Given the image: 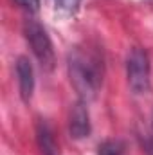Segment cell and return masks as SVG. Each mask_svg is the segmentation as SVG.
I'll return each instance as SVG.
<instances>
[{"mask_svg":"<svg viewBox=\"0 0 153 155\" xmlns=\"http://www.w3.org/2000/svg\"><path fill=\"white\" fill-rule=\"evenodd\" d=\"M69 67V78L70 83L77 92L79 99L83 101H92L101 85H103V74H105V65L103 58L96 49L90 47H74L69 52L67 60Z\"/></svg>","mask_w":153,"mask_h":155,"instance_id":"1","label":"cell"},{"mask_svg":"<svg viewBox=\"0 0 153 155\" xmlns=\"http://www.w3.org/2000/svg\"><path fill=\"white\" fill-rule=\"evenodd\" d=\"M24 35H25L27 43L31 45L34 58L38 60L40 67L45 72H50L56 67V54H54L52 41L49 38L45 27L34 18H27L24 22Z\"/></svg>","mask_w":153,"mask_h":155,"instance_id":"2","label":"cell"},{"mask_svg":"<svg viewBox=\"0 0 153 155\" xmlns=\"http://www.w3.org/2000/svg\"><path fill=\"white\" fill-rule=\"evenodd\" d=\"M151 65L144 49L133 47L126 60V78L133 94H148L151 87Z\"/></svg>","mask_w":153,"mask_h":155,"instance_id":"3","label":"cell"},{"mask_svg":"<svg viewBox=\"0 0 153 155\" xmlns=\"http://www.w3.org/2000/svg\"><path fill=\"white\" fill-rule=\"evenodd\" d=\"M69 132L72 139H85L90 135V116H88L86 101L79 99L72 107L69 117Z\"/></svg>","mask_w":153,"mask_h":155,"instance_id":"4","label":"cell"},{"mask_svg":"<svg viewBox=\"0 0 153 155\" xmlns=\"http://www.w3.org/2000/svg\"><path fill=\"white\" fill-rule=\"evenodd\" d=\"M16 78H18V90H20V97L27 103L33 97L34 92V71L33 65L29 61V58L20 56L16 60Z\"/></svg>","mask_w":153,"mask_h":155,"instance_id":"5","label":"cell"},{"mask_svg":"<svg viewBox=\"0 0 153 155\" xmlns=\"http://www.w3.org/2000/svg\"><path fill=\"white\" fill-rule=\"evenodd\" d=\"M36 141H38V148L41 155H60L54 134L43 119H40L36 124Z\"/></svg>","mask_w":153,"mask_h":155,"instance_id":"6","label":"cell"},{"mask_svg":"<svg viewBox=\"0 0 153 155\" xmlns=\"http://www.w3.org/2000/svg\"><path fill=\"white\" fill-rule=\"evenodd\" d=\"M52 7L56 13H60L61 16H72L76 15V11L79 9L81 0H50Z\"/></svg>","mask_w":153,"mask_h":155,"instance_id":"7","label":"cell"},{"mask_svg":"<svg viewBox=\"0 0 153 155\" xmlns=\"http://www.w3.org/2000/svg\"><path fill=\"white\" fill-rule=\"evenodd\" d=\"M15 2L27 13H36L40 9V0H15Z\"/></svg>","mask_w":153,"mask_h":155,"instance_id":"8","label":"cell"},{"mask_svg":"<svg viewBox=\"0 0 153 155\" xmlns=\"http://www.w3.org/2000/svg\"><path fill=\"white\" fill-rule=\"evenodd\" d=\"M99 155H121V150L117 148L115 143H106L99 146Z\"/></svg>","mask_w":153,"mask_h":155,"instance_id":"9","label":"cell"}]
</instances>
